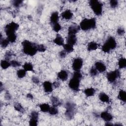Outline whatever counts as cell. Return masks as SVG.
Segmentation results:
<instances>
[{
  "mask_svg": "<svg viewBox=\"0 0 126 126\" xmlns=\"http://www.w3.org/2000/svg\"><path fill=\"white\" fill-rule=\"evenodd\" d=\"M23 52L30 56H34L37 52V44L29 40H25L22 42Z\"/></svg>",
  "mask_w": 126,
  "mask_h": 126,
  "instance_id": "6da1fadb",
  "label": "cell"
},
{
  "mask_svg": "<svg viewBox=\"0 0 126 126\" xmlns=\"http://www.w3.org/2000/svg\"><path fill=\"white\" fill-rule=\"evenodd\" d=\"M82 78V75L79 71H74L72 74V77L68 83L69 87L74 91L79 90L80 82Z\"/></svg>",
  "mask_w": 126,
  "mask_h": 126,
  "instance_id": "7a4b0ae2",
  "label": "cell"
},
{
  "mask_svg": "<svg viewBox=\"0 0 126 126\" xmlns=\"http://www.w3.org/2000/svg\"><path fill=\"white\" fill-rule=\"evenodd\" d=\"M96 22L94 18L90 19L85 18L82 20L80 24V28L83 31H88L94 29L96 27Z\"/></svg>",
  "mask_w": 126,
  "mask_h": 126,
  "instance_id": "3957f363",
  "label": "cell"
},
{
  "mask_svg": "<svg viewBox=\"0 0 126 126\" xmlns=\"http://www.w3.org/2000/svg\"><path fill=\"white\" fill-rule=\"evenodd\" d=\"M117 46V42L114 37L109 36L101 47L102 51L105 53H109Z\"/></svg>",
  "mask_w": 126,
  "mask_h": 126,
  "instance_id": "277c9868",
  "label": "cell"
},
{
  "mask_svg": "<svg viewBox=\"0 0 126 126\" xmlns=\"http://www.w3.org/2000/svg\"><path fill=\"white\" fill-rule=\"evenodd\" d=\"M65 116L66 118L70 120L73 118L75 111V104L71 101H67L65 104Z\"/></svg>",
  "mask_w": 126,
  "mask_h": 126,
  "instance_id": "5b68a950",
  "label": "cell"
},
{
  "mask_svg": "<svg viewBox=\"0 0 126 126\" xmlns=\"http://www.w3.org/2000/svg\"><path fill=\"white\" fill-rule=\"evenodd\" d=\"M90 6L94 13L97 16H100L102 12V4L96 0H91L89 1Z\"/></svg>",
  "mask_w": 126,
  "mask_h": 126,
  "instance_id": "8992f818",
  "label": "cell"
},
{
  "mask_svg": "<svg viewBox=\"0 0 126 126\" xmlns=\"http://www.w3.org/2000/svg\"><path fill=\"white\" fill-rule=\"evenodd\" d=\"M19 25L14 22H12L6 25L4 28V31L6 35L15 33V32L19 29Z\"/></svg>",
  "mask_w": 126,
  "mask_h": 126,
  "instance_id": "52a82bcc",
  "label": "cell"
},
{
  "mask_svg": "<svg viewBox=\"0 0 126 126\" xmlns=\"http://www.w3.org/2000/svg\"><path fill=\"white\" fill-rule=\"evenodd\" d=\"M120 77V72L118 69H116L114 71H110L107 73L106 77L107 80L110 83L114 82L116 79Z\"/></svg>",
  "mask_w": 126,
  "mask_h": 126,
  "instance_id": "ba28073f",
  "label": "cell"
},
{
  "mask_svg": "<svg viewBox=\"0 0 126 126\" xmlns=\"http://www.w3.org/2000/svg\"><path fill=\"white\" fill-rule=\"evenodd\" d=\"M83 60L80 58H75L72 63V69L74 71H80L83 65Z\"/></svg>",
  "mask_w": 126,
  "mask_h": 126,
  "instance_id": "9c48e42d",
  "label": "cell"
},
{
  "mask_svg": "<svg viewBox=\"0 0 126 126\" xmlns=\"http://www.w3.org/2000/svg\"><path fill=\"white\" fill-rule=\"evenodd\" d=\"M94 66L96 70L100 73L104 72L106 69V67L105 65L104 64V63L100 61L96 62L95 63Z\"/></svg>",
  "mask_w": 126,
  "mask_h": 126,
  "instance_id": "30bf717a",
  "label": "cell"
},
{
  "mask_svg": "<svg viewBox=\"0 0 126 126\" xmlns=\"http://www.w3.org/2000/svg\"><path fill=\"white\" fill-rule=\"evenodd\" d=\"M80 26L76 25H70L68 29V34H75L80 30Z\"/></svg>",
  "mask_w": 126,
  "mask_h": 126,
  "instance_id": "8fae6325",
  "label": "cell"
},
{
  "mask_svg": "<svg viewBox=\"0 0 126 126\" xmlns=\"http://www.w3.org/2000/svg\"><path fill=\"white\" fill-rule=\"evenodd\" d=\"M100 117L106 122H110L113 119L112 115L107 111H104L101 113Z\"/></svg>",
  "mask_w": 126,
  "mask_h": 126,
  "instance_id": "7c38bea8",
  "label": "cell"
},
{
  "mask_svg": "<svg viewBox=\"0 0 126 126\" xmlns=\"http://www.w3.org/2000/svg\"><path fill=\"white\" fill-rule=\"evenodd\" d=\"M59 19V13L57 11H54L53 12L50 17V23L51 25H53L54 24H56L57 23H58Z\"/></svg>",
  "mask_w": 126,
  "mask_h": 126,
  "instance_id": "4fadbf2b",
  "label": "cell"
},
{
  "mask_svg": "<svg viewBox=\"0 0 126 126\" xmlns=\"http://www.w3.org/2000/svg\"><path fill=\"white\" fill-rule=\"evenodd\" d=\"M57 76H58V78L60 80H61L63 81H65L68 78V74L66 70H62L59 72H58V73L57 74Z\"/></svg>",
  "mask_w": 126,
  "mask_h": 126,
  "instance_id": "5bb4252c",
  "label": "cell"
},
{
  "mask_svg": "<svg viewBox=\"0 0 126 126\" xmlns=\"http://www.w3.org/2000/svg\"><path fill=\"white\" fill-rule=\"evenodd\" d=\"M43 87L44 88V90L46 93H49L52 92L53 91V87L52 83L48 81H46L43 83Z\"/></svg>",
  "mask_w": 126,
  "mask_h": 126,
  "instance_id": "9a60e30c",
  "label": "cell"
},
{
  "mask_svg": "<svg viewBox=\"0 0 126 126\" xmlns=\"http://www.w3.org/2000/svg\"><path fill=\"white\" fill-rule=\"evenodd\" d=\"M67 43L74 45L77 42V37L75 34H68V36L66 38Z\"/></svg>",
  "mask_w": 126,
  "mask_h": 126,
  "instance_id": "2e32d148",
  "label": "cell"
},
{
  "mask_svg": "<svg viewBox=\"0 0 126 126\" xmlns=\"http://www.w3.org/2000/svg\"><path fill=\"white\" fill-rule=\"evenodd\" d=\"M61 16L65 20H70L73 17V13L71 10L66 9L62 13Z\"/></svg>",
  "mask_w": 126,
  "mask_h": 126,
  "instance_id": "e0dca14e",
  "label": "cell"
},
{
  "mask_svg": "<svg viewBox=\"0 0 126 126\" xmlns=\"http://www.w3.org/2000/svg\"><path fill=\"white\" fill-rule=\"evenodd\" d=\"M53 42L59 46H63L64 45L63 38L60 34L56 35L55 38L53 40Z\"/></svg>",
  "mask_w": 126,
  "mask_h": 126,
  "instance_id": "ac0fdd59",
  "label": "cell"
},
{
  "mask_svg": "<svg viewBox=\"0 0 126 126\" xmlns=\"http://www.w3.org/2000/svg\"><path fill=\"white\" fill-rule=\"evenodd\" d=\"M98 97H99V100H100L101 101H102V102H107V103H108V102H109L110 99H109V96H108V95H107V94H106L104 93H103V92L100 93L99 94Z\"/></svg>",
  "mask_w": 126,
  "mask_h": 126,
  "instance_id": "d6986e66",
  "label": "cell"
},
{
  "mask_svg": "<svg viewBox=\"0 0 126 126\" xmlns=\"http://www.w3.org/2000/svg\"><path fill=\"white\" fill-rule=\"evenodd\" d=\"M95 92V90L93 88H89L86 89L84 91L85 94L87 97L93 96Z\"/></svg>",
  "mask_w": 126,
  "mask_h": 126,
  "instance_id": "ffe728a7",
  "label": "cell"
},
{
  "mask_svg": "<svg viewBox=\"0 0 126 126\" xmlns=\"http://www.w3.org/2000/svg\"><path fill=\"white\" fill-rule=\"evenodd\" d=\"M98 48L97 44L94 41L90 42L88 43L87 46V50L89 51L95 50Z\"/></svg>",
  "mask_w": 126,
  "mask_h": 126,
  "instance_id": "44dd1931",
  "label": "cell"
},
{
  "mask_svg": "<svg viewBox=\"0 0 126 126\" xmlns=\"http://www.w3.org/2000/svg\"><path fill=\"white\" fill-rule=\"evenodd\" d=\"M50 99H51V101L52 103L53 106L57 107L58 106L61 105V104H62V102L60 101V100L58 97H57L56 96H52L51 97Z\"/></svg>",
  "mask_w": 126,
  "mask_h": 126,
  "instance_id": "7402d4cb",
  "label": "cell"
},
{
  "mask_svg": "<svg viewBox=\"0 0 126 126\" xmlns=\"http://www.w3.org/2000/svg\"><path fill=\"white\" fill-rule=\"evenodd\" d=\"M64 49V50L67 53H70L71 52H72L73 50H74V48H73V46L68 44V43H66V44H64V45L63 46Z\"/></svg>",
  "mask_w": 126,
  "mask_h": 126,
  "instance_id": "603a6c76",
  "label": "cell"
},
{
  "mask_svg": "<svg viewBox=\"0 0 126 126\" xmlns=\"http://www.w3.org/2000/svg\"><path fill=\"white\" fill-rule=\"evenodd\" d=\"M118 98L121 101L125 102L126 101V93L124 90H120L119 93Z\"/></svg>",
  "mask_w": 126,
  "mask_h": 126,
  "instance_id": "cb8c5ba5",
  "label": "cell"
},
{
  "mask_svg": "<svg viewBox=\"0 0 126 126\" xmlns=\"http://www.w3.org/2000/svg\"><path fill=\"white\" fill-rule=\"evenodd\" d=\"M39 108L41 111L45 113V112H48L50 107L48 104L42 103L39 105Z\"/></svg>",
  "mask_w": 126,
  "mask_h": 126,
  "instance_id": "d4e9b609",
  "label": "cell"
},
{
  "mask_svg": "<svg viewBox=\"0 0 126 126\" xmlns=\"http://www.w3.org/2000/svg\"><path fill=\"white\" fill-rule=\"evenodd\" d=\"M23 69H25L26 71H33V65L32 64V63H26L23 65Z\"/></svg>",
  "mask_w": 126,
  "mask_h": 126,
  "instance_id": "484cf974",
  "label": "cell"
},
{
  "mask_svg": "<svg viewBox=\"0 0 126 126\" xmlns=\"http://www.w3.org/2000/svg\"><path fill=\"white\" fill-rule=\"evenodd\" d=\"M11 65L10 62L6 60H3L1 61L0 66L3 69H6Z\"/></svg>",
  "mask_w": 126,
  "mask_h": 126,
  "instance_id": "4316f807",
  "label": "cell"
},
{
  "mask_svg": "<svg viewBox=\"0 0 126 126\" xmlns=\"http://www.w3.org/2000/svg\"><path fill=\"white\" fill-rule=\"evenodd\" d=\"M118 65L120 68H124L126 66V60L125 58H121L118 62Z\"/></svg>",
  "mask_w": 126,
  "mask_h": 126,
  "instance_id": "83f0119b",
  "label": "cell"
},
{
  "mask_svg": "<svg viewBox=\"0 0 126 126\" xmlns=\"http://www.w3.org/2000/svg\"><path fill=\"white\" fill-rule=\"evenodd\" d=\"M7 38L9 40V42H11V43L14 42L17 39V35L16 33H13L7 35Z\"/></svg>",
  "mask_w": 126,
  "mask_h": 126,
  "instance_id": "f1b7e54d",
  "label": "cell"
},
{
  "mask_svg": "<svg viewBox=\"0 0 126 126\" xmlns=\"http://www.w3.org/2000/svg\"><path fill=\"white\" fill-rule=\"evenodd\" d=\"M16 73L19 78H22L25 77L26 75V71L24 69H20L17 70Z\"/></svg>",
  "mask_w": 126,
  "mask_h": 126,
  "instance_id": "f546056e",
  "label": "cell"
},
{
  "mask_svg": "<svg viewBox=\"0 0 126 126\" xmlns=\"http://www.w3.org/2000/svg\"><path fill=\"white\" fill-rule=\"evenodd\" d=\"M9 40L7 39V38H2V37H1V39H0V45L1 47L4 48H6L8 45L9 44Z\"/></svg>",
  "mask_w": 126,
  "mask_h": 126,
  "instance_id": "4dcf8cb0",
  "label": "cell"
},
{
  "mask_svg": "<svg viewBox=\"0 0 126 126\" xmlns=\"http://www.w3.org/2000/svg\"><path fill=\"white\" fill-rule=\"evenodd\" d=\"M48 112L51 115H55L58 113V110L56 106H53L50 108Z\"/></svg>",
  "mask_w": 126,
  "mask_h": 126,
  "instance_id": "1f68e13d",
  "label": "cell"
},
{
  "mask_svg": "<svg viewBox=\"0 0 126 126\" xmlns=\"http://www.w3.org/2000/svg\"><path fill=\"white\" fill-rule=\"evenodd\" d=\"M52 29L54 32H58L61 30L62 27L59 23H57L52 25Z\"/></svg>",
  "mask_w": 126,
  "mask_h": 126,
  "instance_id": "d6a6232c",
  "label": "cell"
},
{
  "mask_svg": "<svg viewBox=\"0 0 126 126\" xmlns=\"http://www.w3.org/2000/svg\"><path fill=\"white\" fill-rule=\"evenodd\" d=\"M14 107L16 110L19 112L23 113L24 111V109L23 108L22 106L21 105V104L19 103H16L14 105Z\"/></svg>",
  "mask_w": 126,
  "mask_h": 126,
  "instance_id": "836d02e7",
  "label": "cell"
},
{
  "mask_svg": "<svg viewBox=\"0 0 126 126\" xmlns=\"http://www.w3.org/2000/svg\"><path fill=\"white\" fill-rule=\"evenodd\" d=\"M38 125V119L34 118H30L29 121V125L31 126H36Z\"/></svg>",
  "mask_w": 126,
  "mask_h": 126,
  "instance_id": "e575fe53",
  "label": "cell"
},
{
  "mask_svg": "<svg viewBox=\"0 0 126 126\" xmlns=\"http://www.w3.org/2000/svg\"><path fill=\"white\" fill-rule=\"evenodd\" d=\"M97 72H98V71L96 70V69L94 67H92L89 71V73L90 75L92 76H96L97 74Z\"/></svg>",
  "mask_w": 126,
  "mask_h": 126,
  "instance_id": "d590c367",
  "label": "cell"
},
{
  "mask_svg": "<svg viewBox=\"0 0 126 126\" xmlns=\"http://www.w3.org/2000/svg\"><path fill=\"white\" fill-rule=\"evenodd\" d=\"M37 51L40 52H44L46 51V47L43 44H38L37 45Z\"/></svg>",
  "mask_w": 126,
  "mask_h": 126,
  "instance_id": "8d00e7d4",
  "label": "cell"
},
{
  "mask_svg": "<svg viewBox=\"0 0 126 126\" xmlns=\"http://www.w3.org/2000/svg\"><path fill=\"white\" fill-rule=\"evenodd\" d=\"M22 3H23V1L20 0H14L13 1V5L15 7H19L22 5Z\"/></svg>",
  "mask_w": 126,
  "mask_h": 126,
  "instance_id": "74e56055",
  "label": "cell"
},
{
  "mask_svg": "<svg viewBox=\"0 0 126 126\" xmlns=\"http://www.w3.org/2000/svg\"><path fill=\"white\" fill-rule=\"evenodd\" d=\"M11 65L14 67H18L21 65V63L20 62L16 61V60H12L10 62Z\"/></svg>",
  "mask_w": 126,
  "mask_h": 126,
  "instance_id": "f35d334b",
  "label": "cell"
},
{
  "mask_svg": "<svg viewBox=\"0 0 126 126\" xmlns=\"http://www.w3.org/2000/svg\"><path fill=\"white\" fill-rule=\"evenodd\" d=\"M110 5L112 8H116L118 5V1L116 0H111L110 1Z\"/></svg>",
  "mask_w": 126,
  "mask_h": 126,
  "instance_id": "ab89813d",
  "label": "cell"
},
{
  "mask_svg": "<svg viewBox=\"0 0 126 126\" xmlns=\"http://www.w3.org/2000/svg\"><path fill=\"white\" fill-rule=\"evenodd\" d=\"M30 118H34L38 119V113L37 112L33 111L30 114Z\"/></svg>",
  "mask_w": 126,
  "mask_h": 126,
  "instance_id": "60d3db41",
  "label": "cell"
},
{
  "mask_svg": "<svg viewBox=\"0 0 126 126\" xmlns=\"http://www.w3.org/2000/svg\"><path fill=\"white\" fill-rule=\"evenodd\" d=\"M117 34H119V35H123L125 32V31L123 28L120 27L118 28L117 30Z\"/></svg>",
  "mask_w": 126,
  "mask_h": 126,
  "instance_id": "b9f144b4",
  "label": "cell"
},
{
  "mask_svg": "<svg viewBox=\"0 0 126 126\" xmlns=\"http://www.w3.org/2000/svg\"><path fill=\"white\" fill-rule=\"evenodd\" d=\"M13 55V53L10 51H7L5 54L4 56V58H5V60L9 61V59L10 58V57Z\"/></svg>",
  "mask_w": 126,
  "mask_h": 126,
  "instance_id": "7bdbcfd3",
  "label": "cell"
},
{
  "mask_svg": "<svg viewBox=\"0 0 126 126\" xmlns=\"http://www.w3.org/2000/svg\"><path fill=\"white\" fill-rule=\"evenodd\" d=\"M66 52L64 51V50H62L61 51H60L59 53V56L62 58V59H63L66 56Z\"/></svg>",
  "mask_w": 126,
  "mask_h": 126,
  "instance_id": "ee69618b",
  "label": "cell"
},
{
  "mask_svg": "<svg viewBox=\"0 0 126 126\" xmlns=\"http://www.w3.org/2000/svg\"><path fill=\"white\" fill-rule=\"evenodd\" d=\"M32 82L34 83V84H38L39 82V78H38L37 77L35 76H32Z\"/></svg>",
  "mask_w": 126,
  "mask_h": 126,
  "instance_id": "f6af8a7d",
  "label": "cell"
},
{
  "mask_svg": "<svg viewBox=\"0 0 126 126\" xmlns=\"http://www.w3.org/2000/svg\"><path fill=\"white\" fill-rule=\"evenodd\" d=\"M53 86L55 88H57L60 86V83L58 82H54L53 83Z\"/></svg>",
  "mask_w": 126,
  "mask_h": 126,
  "instance_id": "bcb514c9",
  "label": "cell"
},
{
  "mask_svg": "<svg viewBox=\"0 0 126 126\" xmlns=\"http://www.w3.org/2000/svg\"><path fill=\"white\" fill-rule=\"evenodd\" d=\"M27 97H28V98H30V99H32V98H33V95H32V94H27Z\"/></svg>",
  "mask_w": 126,
  "mask_h": 126,
  "instance_id": "7dc6e473",
  "label": "cell"
},
{
  "mask_svg": "<svg viewBox=\"0 0 126 126\" xmlns=\"http://www.w3.org/2000/svg\"><path fill=\"white\" fill-rule=\"evenodd\" d=\"M105 126H113V124L111 123L110 122H108L106 123Z\"/></svg>",
  "mask_w": 126,
  "mask_h": 126,
  "instance_id": "c3c4849f",
  "label": "cell"
},
{
  "mask_svg": "<svg viewBox=\"0 0 126 126\" xmlns=\"http://www.w3.org/2000/svg\"><path fill=\"white\" fill-rule=\"evenodd\" d=\"M114 126H123V125H122V124H115V125H114Z\"/></svg>",
  "mask_w": 126,
  "mask_h": 126,
  "instance_id": "681fc988",
  "label": "cell"
}]
</instances>
